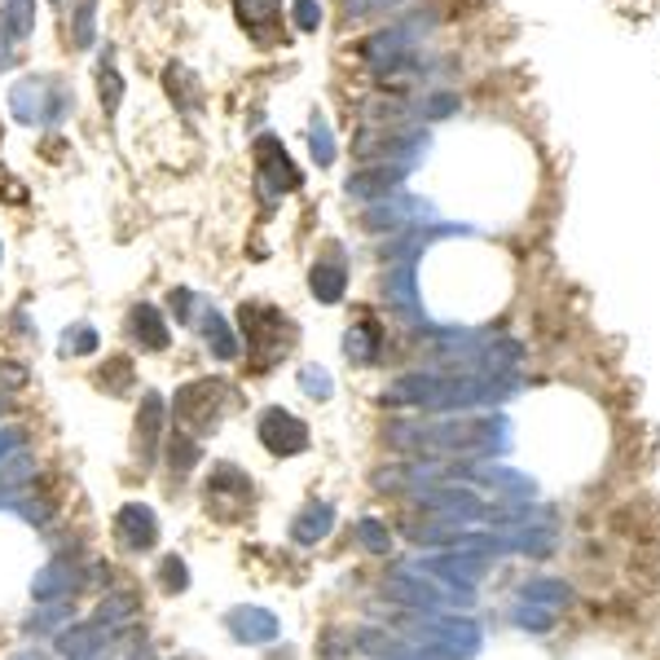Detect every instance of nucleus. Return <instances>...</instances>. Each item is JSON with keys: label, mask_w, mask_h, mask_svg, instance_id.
<instances>
[{"label": "nucleus", "mask_w": 660, "mask_h": 660, "mask_svg": "<svg viewBox=\"0 0 660 660\" xmlns=\"http://www.w3.org/2000/svg\"><path fill=\"white\" fill-rule=\"evenodd\" d=\"M128 379H132V366H128L123 357H114V361H110V374L102 370V383H107L110 392H123V388H128Z\"/></svg>", "instance_id": "nucleus-26"}, {"label": "nucleus", "mask_w": 660, "mask_h": 660, "mask_svg": "<svg viewBox=\"0 0 660 660\" xmlns=\"http://www.w3.org/2000/svg\"><path fill=\"white\" fill-rule=\"evenodd\" d=\"M238 322H242L247 348H251L260 361L282 357V352L291 348V339H296L291 318H282L273 304H242V309H238Z\"/></svg>", "instance_id": "nucleus-1"}, {"label": "nucleus", "mask_w": 660, "mask_h": 660, "mask_svg": "<svg viewBox=\"0 0 660 660\" xmlns=\"http://www.w3.org/2000/svg\"><path fill=\"white\" fill-rule=\"evenodd\" d=\"M163 84H168V98H172L181 110L199 107V89H190V84H194V76H190L186 67H168V71H163Z\"/></svg>", "instance_id": "nucleus-17"}, {"label": "nucleus", "mask_w": 660, "mask_h": 660, "mask_svg": "<svg viewBox=\"0 0 660 660\" xmlns=\"http://www.w3.org/2000/svg\"><path fill=\"white\" fill-rule=\"evenodd\" d=\"M132 608H137V599H132V594L102 599V621H123V617H132Z\"/></svg>", "instance_id": "nucleus-25"}, {"label": "nucleus", "mask_w": 660, "mask_h": 660, "mask_svg": "<svg viewBox=\"0 0 660 660\" xmlns=\"http://www.w3.org/2000/svg\"><path fill=\"white\" fill-rule=\"evenodd\" d=\"M98 93H102V110L107 114H119V102H123V80H119V71H114V62H102V71H98Z\"/></svg>", "instance_id": "nucleus-18"}, {"label": "nucleus", "mask_w": 660, "mask_h": 660, "mask_svg": "<svg viewBox=\"0 0 660 660\" xmlns=\"http://www.w3.org/2000/svg\"><path fill=\"white\" fill-rule=\"evenodd\" d=\"M190 309H194V296L190 291H172V313L177 318H190Z\"/></svg>", "instance_id": "nucleus-29"}, {"label": "nucleus", "mask_w": 660, "mask_h": 660, "mask_svg": "<svg viewBox=\"0 0 660 660\" xmlns=\"http://www.w3.org/2000/svg\"><path fill=\"white\" fill-rule=\"evenodd\" d=\"M102 626H76V630H67L62 639H58V648L67 652V657H89V652H98L102 648Z\"/></svg>", "instance_id": "nucleus-16"}, {"label": "nucleus", "mask_w": 660, "mask_h": 660, "mask_svg": "<svg viewBox=\"0 0 660 660\" xmlns=\"http://www.w3.org/2000/svg\"><path fill=\"white\" fill-rule=\"evenodd\" d=\"M0 31L9 40H27L36 31V0H0Z\"/></svg>", "instance_id": "nucleus-10"}, {"label": "nucleus", "mask_w": 660, "mask_h": 660, "mask_svg": "<svg viewBox=\"0 0 660 660\" xmlns=\"http://www.w3.org/2000/svg\"><path fill=\"white\" fill-rule=\"evenodd\" d=\"M357 533L366 538V547H370V550H383V547H388V533H383V529H379L374 520H366V524H361Z\"/></svg>", "instance_id": "nucleus-28"}, {"label": "nucleus", "mask_w": 660, "mask_h": 660, "mask_svg": "<svg viewBox=\"0 0 660 660\" xmlns=\"http://www.w3.org/2000/svg\"><path fill=\"white\" fill-rule=\"evenodd\" d=\"M128 334L146 348V352H163L168 348V322H163V313L154 309V304H132L128 309Z\"/></svg>", "instance_id": "nucleus-7"}, {"label": "nucleus", "mask_w": 660, "mask_h": 660, "mask_svg": "<svg viewBox=\"0 0 660 660\" xmlns=\"http://www.w3.org/2000/svg\"><path fill=\"white\" fill-rule=\"evenodd\" d=\"M62 348H67V352H93V348H98V334H93V327H76V334H67Z\"/></svg>", "instance_id": "nucleus-27"}, {"label": "nucleus", "mask_w": 660, "mask_h": 660, "mask_svg": "<svg viewBox=\"0 0 660 660\" xmlns=\"http://www.w3.org/2000/svg\"><path fill=\"white\" fill-rule=\"evenodd\" d=\"M114 538L128 550H150L159 542V520H154V511L141 507V502H128V507L119 511V520H114Z\"/></svg>", "instance_id": "nucleus-6"}, {"label": "nucleus", "mask_w": 660, "mask_h": 660, "mask_svg": "<svg viewBox=\"0 0 660 660\" xmlns=\"http://www.w3.org/2000/svg\"><path fill=\"white\" fill-rule=\"evenodd\" d=\"M203 339H208V348L217 352L220 361H229V357L238 352V339L229 334V327H224V318H220L217 309H208V313H203Z\"/></svg>", "instance_id": "nucleus-14"}, {"label": "nucleus", "mask_w": 660, "mask_h": 660, "mask_svg": "<svg viewBox=\"0 0 660 660\" xmlns=\"http://www.w3.org/2000/svg\"><path fill=\"white\" fill-rule=\"evenodd\" d=\"M309 141H313V154H318V163H330V159H334V141H330V128H327V119H322V114H313Z\"/></svg>", "instance_id": "nucleus-22"}, {"label": "nucleus", "mask_w": 660, "mask_h": 660, "mask_svg": "<svg viewBox=\"0 0 660 660\" xmlns=\"http://www.w3.org/2000/svg\"><path fill=\"white\" fill-rule=\"evenodd\" d=\"M327 529H330V507H313V511L296 524V542H304V547H309V542H313V538H322Z\"/></svg>", "instance_id": "nucleus-21"}, {"label": "nucleus", "mask_w": 660, "mask_h": 660, "mask_svg": "<svg viewBox=\"0 0 660 660\" xmlns=\"http://www.w3.org/2000/svg\"><path fill=\"white\" fill-rule=\"evenodd\" d=\"M256 186L264 194H291L300 190V168L291 163L287 146L278 137H260L256 141Z\"/></svg>", "instance_id": "nucleus-3"}, {"label": "nucleus", "mask_w": 660, "mask_h": 660, "mask_svg": "<svg viewBox=\"0 0 660 660\" xmlns=\"http://www.w3.org/2000/svg\"><path fill=\"white\" fill-rule=\"evenodd\" d=\"M159 577H163V590H186L190 586V568H186V559H163V568H159Z\"/></svg>", "instance_id": "nucleus-23"}, {"label": "nucleus", "mask_w": 660, "mask_h": 660, "mask_svg": "<svg viewBox=\"0 0 660 660\" xmlns=\"http://www.w3.org/2000/svg\"><path fill=\"white\" fill-rule=\"evenodd\" d=\"M217 397H224V383H212V379L186 383V388L177 392V419L203 432V428L220 414V406H224V401H217Z\"/></svg>", "instance_id": "nucleus-4"}, {"label": "nucleus", "mask_w": 660, "mask_h": 660, "mask_svg": "<svg viewBox=\"0 0 660 660\" xmlns=\"http://www.w3.org/2000/svg\"><path fill=\"white\" fill-rule=\"evenodd\" d=\"M98 4L102 0H80L76 13H71V44L76 49H93L98 40Z\"/></svg>", "instance_id": "nucleus-13"}, {"label": "nucleus", "mask_w": 660, "mask_h": 660, "mask_svg": "<svg viewBox=\"0 0 660 660\" xmlns=\"http://www.w3.org/2000/svg\"><path fill=\"white\" fill-rule=\"evenodd\" d=\"M313 291H318L322 304H334V300L343 296V264H339L334 251H330V260H318V264H313Z\"/></svg>", "instance_id": "nucleus-11"}, {"label": "nucleus", "mask_w": 660, "mask_h": 660, "mask_svg": "<svg viewBox=\"0 0 660 660\" xmlns=\"http://www.w3.org/2000/svg\"><path fill=\"white\" fill-rule=\"evenodd\" d=\"M0 256H4V247H0Z\"/></svg>", "instance_id": "nucleus-31"}, {"label": "nucleus", "mask_w": 660, "mask_h": 660, "mask_svg": "<svg viewBox=\"0 0 660 660\" xmlns=\"http://www.w3.org/2000/svg\"><path fill=\"white\" fill-rule=\"evenodd\" d=\"M229 626H233V634H238V639H273V630H278V626H273V617H269V612H260V608H242Z\"/></svg>", "instance_id": "nucleus-15"}, {"label": "nucleus", "mask_w": 660, "mask_h": 660, "mask_svg": "<svg viewBox=\"0 0 660 660\" xmlns=\"http://www.w3.org/2000/svg\"><path fill=\"white\" fill-rule=\"evenodd\" d=\"M397 181H401V168H370V172L348 177V194H357V199H366V194H383V190H392Z\"/></svg>", "instance_id": "nucleus-12"}, {"label": "nucleus", "mask_w": 660, "mask_h": 660, "mask_svg": "<svg viewBox=\"0 0 660 660\" xmlns=\"http://www.w3.org/2000/svg\"><path fill=\"white\" fill-rule=\"evenodd\" d=\"M260 440H264V449L269 453H300V449H309V428L296 419V414H287V410H264V419H260Z\"/></svg>", "instance_id": "nucleus-5"}, {"label": "nucleus", "mask_w": 660, "mask_h": 660, "mask_svg": "<svg viewBox=\"0 0 660 660\" xmlns=\"http://www.w3.org/2000/svg\"><path fill=\"white\" fill-rule=\"evenodd\" d=\"M291 13H296V27L300 31H318L322 27V4L318 0H296Z\"/></svg>", "instance_id": "nucleus-24"}, {"label": "nucleus", "mask_w": 660, "mask_h": 660, "mask_svg": "<svg viewBox=\"0 0 660 660\" xmlns=\"http://www.w3.org/2000/svg\"><path fill=\"white\" fill-rule=\"evenodd\" d=\"M67 107H71V93L58 89L53 80H36V76L18 80L13 93H9V110L22 123H58L67 114Z\"/></svg>", "instance_id": "nucleus-2"}, {"label": "nucleus", "mask_w": 660, "mask_h": 660, "mask_svg": "<svg viewBox=\"0 0 660 660\" xmlns=\"http://www.w3.org/2000/svg\"><path fill=\"white\" fill-rule=\"evenodd\" d=\"M67 572H76V568H67V563H49L44 572H40V581H36V599H58V594H67L76 581H67Z\"/></svg>", "instance_id": "nucleus-19"}, {"label": "nucleus", "mask_w": 660, "mask_h": 660, "mask_svg": "<svg viewBox=\"0 0 660 660\" xmlns=\"http://www.w3.org/2000/svg\"><path fill=\"white\" fill-rule=\"evenodd\" d=\"M18 67V49L9 44V36H0V71H13Z\"/></svg>", "instance_id": "nucleus-30"}, {"label": "nucleus", "mask_w": 660, "mask_h": 660, "mask_svg": "<svg viewBox=\"0 0 660 660\" xmlns=\"http://www.w3.org/2000/svg\"><path fill=\"white\" fill-rule=\"evenodd\" d=\"M159 432H163V401L150 392L141 401V410H137V453H141V462H154Z\"/></svg>", "instance_id": "nucleus-8"}, {"label": "nucleus", "mask_w": 660, "mask_h": 660, "mask_svg": "<svg viewBox=\"0 0 660 660\" xmlns=\"http://www.w3.org/2000/svg\"><path fill=\"white\" fill-rule=\"evenodd\" d=\"M233 13H238V22H242L256 40H264L269 27L282 18V0H233Z\"/></svg>", "instance_id": "nucleus-9"}, {"label": "nucleus", "mask_w": 660, "mask_h": 660, "mask_svg": "<svg viewBox=\"0 0 660 660\" xmlns=\"http://www.w3.org/2000/svg\"><path fill=\"white\" fill-rule=\"evenodd\" d=\"M168 458H172V471H177V476H186V471L199 462V444H194V437L177 432V437H172V449H168Z\"/></svg>", "instance_id": "nucleus-20"}]
</instances>
